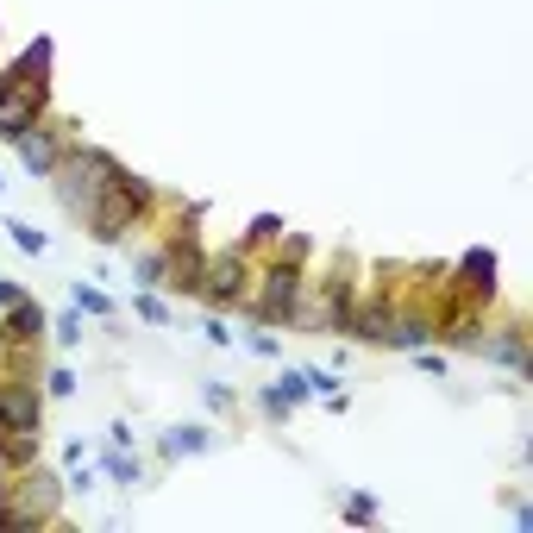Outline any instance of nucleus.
I'll list each match as a JSON object with an SVG mask.
<instances>
[{
  "mask_svg": "<svg viewBox=\"0 0 533 533\" xmlns=\"http://www.w3.org/2000/svg\"><path fill=\"white\" fill-rule=\"evenodd\" d=\"M201 333H207V345H233V333H226V320H220V308L207 314V327H201Z\"/></svg>",
  "mask_w": 533,
  "mask_h": 533,
  "instance_id": "412c9836",
  "label": "nucleus"
},
{
  "mask_svg": "<svg viewBox=\"0 0 533 533\" xmlns=\"http://www.w3.org/2000/svg\"><path fill=\"white\" fill-rule=\"evenodd\" d=\"M101 471H107L113 483H126V490H132V483H145V471H138V458H126L120 446H107V452H101Z\"/></svg>",
  "mask_w": 533,
  "mask_h": 533,
  "instance_id": "f8f14e48",
  "label": "nucleus"
},
{
  "mask_svg": "<svg viewBox=\"0 0 533 533\" xmlns=\"http://www.w3.org/2000/svg\"><path fill=\"white\" fill-rule=\"evenodd\" d=\"M201 396H207L214 414H233V389H226V383H201Z\"/></svg>",
  "mask_w": 533,
  "mask_h": 533,
  "instance_id": "6ab92c4d",
  "label": "nucleus"
},
{
  "mask_svg": "<svg viewBox=\"0 0 533 533\" xmlns=\"http://www.w3.org/2000/svg\"><path fill=\"white\" fill-rule=\"evenodd\" d=\"M51 339H57L63 352H69V345L82 339V308H69V314H57V320H51Z\"/></svg>",
  "mask_w": 533,
  "mask_h": 533,
  "instance_id": "dca6fc26",
  "label": "nucleus"
},
{
  "mask_svg": "<svg viewBox=\"0 0 533 533\" xmlns=\"http://www.w3.org/2000/svg\"><path fill=\"white\" fill-rule=\"evenodd\" d=\"M132 276L145 289H170V258H164V245L157 251H132Z\"/></svg>",
  "mask_w": 533,
  "mask_h": 533,
  "instance_id": "9d476101",
  "label": "nucleus"
},
{
  "mask_svg": "<svg viewBox=\"0 0 533 533\" xmlns=\"http://www.w3.org/2000/svg\"><path fill=\"white\" fill-rule=\"evenodd\" d=\"M132 308H138V320H151V327H170V301H164V295H151V289H145V295L132 301Z\"/></svg>",
  "mask_w": 533,
  "mask_h": 533,
  "instance_id": "4468645a",
  "label": "nucleus"
},
{
  "mask_svg": "<svg viewBox=\"0 0 533 533\" xmlns=\"http://www.w3.org/2000/svg\"><path fill=\"white\" fill-rule=\"evenodd\" d=\"M301 258H289V251H276L270 264H258L251 270V289H245V301H251V314H258V327H289V314H295V301H301Z\"/></svg>",
  "mask_w": 533,
  "mask_h": 533,
  "instance_id": "f03ea898",
  "label": "nucleus"
},
{
  "mask_svg": "<svg viewBox=\"0 0 533 533\" xmlns=\"http://www.w3.org/2000/svg\"><path fill=\"white\" fill-rule=\"evenodd\" d=\"M276 239H283V220H276V214H258L251 233H245V245H276Z\"/></svg>",
  "mask_w": 533,
  "mask_h": 533,
  "instance_id": "f3484780",
  "label": "nucleus"
},
{
  "mask_svg": "<svg viewBox=\"0 0 533 533\" xmlns=\"http://www.w3.org/2000/svg\"><path fill=\"white\" fill-rule=\"evenodd\" d=\"M69 301H76L82 314H113V295H101V289H88V283H76V289H69Z\"/></svg>",
  "mask_w": 533,
  "mask_h": 533,
  "instance_id": "2eb2a0df",
  "label": "nucleus"
},
{
  "mask_svg": "<svg viewBox=\"0 0 533 533\" xmlns=\"http://www.w3.org/2000/svg\"><path fill=\"white\" fill-rule=\"evenodd\" d=\"M308 396H314L308 377H301V370H283V377H276V383L264 389V414H289V408H301Z\"/></svg>",
  "mask_w": 533,
  "mask_h": 533,
  "instance_id": "6e6552de",
  "label": "nucleus"
},
{
  "mask_svg": "<svg viewBox=\"0 0 533 533\" xmlns=\"http://www.w3.org/2000/svg\"><path fill=\"white\" fill-rule=\"evenodd\" d=\"M69 126H57V120H38L26 138H19V170L26 176H38V182H51V170L63 164V151H69Z\"/></svg>",
  "mask_w": 533,
  "mask_h": 533,
  "instance_id": "20e7f679",
  "label": "nucleus"
},
{
  "mask_svg": "<svg viewBox=\"0 0 533 533\" xmlns=\"http://www.w3.org/2000/svg\"><path fill=\"white\" fill-rule=\"evenodd\" d=\"M490 276H496V258H490V251H465V264H458V295L490 301Z\"/></svg>",
  "mask_w": 533,
  "mask_h": 533,
  "instance_id": "0eeeda50",
  "label": "nucleus"
},
{
  "mask_svg": "<svg viewBox=\"0 0 533 533\" xmlns=\"http://www.w3.org/2000/svg\"><path fill=\"white\" fill-rule=\"evenodd\" d=\"M120 157L113 151H101V145H82V138H69V151H63V164L51 170V182H57V201H63V214L69 220H88V207H95L113 182H120Z\"/></svg>",
  "mask_w": 533,
  "mask_h": 533,
  "instance_id": "f257e3e1",
  "label": "nucleus"
},
{
  "mask_svg": "<svg viewBox=\"0 0 533 533\" xmlns=\"http://www.w3.org/2000/svg\"><path fill=\"white\" fill-rule=\"evenodd\" d=\"M439 339V314L427 308H408V314H389V339L383 345H396V352H421V345Z\"/></svg>",
  "mask_w": 533,
  "mask_h": 533,
  "instance_id": "39448f33",
  "label": "nucleus"
},
{
  "mask_svg": "<svg viewBox=\"0 0 533 533\" xmlns=\"http://www.w3.org/2000/svg\"><path fill=\"white\" fill-rule=\"evenodd\" d=\"M207 446H214V427H170L164 439H157V452H164V458H195Z\"/></svg>",
  "mask_w": 533,
  "mask_h": 533,
  "instance_id": "1a4fd4ad",
  "label": "nucleus"
},
{
  "mask_svg": "<svg viewBox=\"0 0 533 533\" xmlns=\"http://www.w3.org/2000/svg\"><path fill=\"white\" fill-rule=\"evenodd\" d=\"M245 289H251V245L214 251V258L201 264V276H195V295L207 301V308H233V301H245Z\"/></svg>",
  "mask_w": 533,
  "mask_h": 533,
  "instance_id": "7ed1b4c3",
  "label": "nucleus"
},
{
  "mask_svg": "<svg viewBox=\"0 0 533 533\" xmlns=\"http://www.w3.org/2000/svg\"><path fill=\"white\" fill-rule=\"evenodd\" d=\"M44 389H51V396H76V370H51V377H44Z\"/></svg>",
  "mask_w": 533,
  "mask_h": 533,
  "instance_id": "aec40b11",
  "label": "nucleus"
},
{
  "mask_svg": "<svg viewBox=\"0 0 533 533\" xmlns=\"http://www.w3.org/2000/svg\"><path fill=\"white\" fill-rule=\"evenodd\" d=\"M245 345H251V352H258V358H283V345H276V339H270V333H251V339H245Z\"/></svg>",
  "mask_w": 533,
  "mask_h": 533,
  "instance_id": "5701e85b",
  "label": "nucleus"
},
{
  "mask_svg": "<svg viewBox=\"0 0 533 533\" xmlns=\"http://www.w3.org/2000/svg\"><path fill=\"white\" fill-rule=\"evenodd\" d=\"M477 352H483V364L527 370V333H521V320H508V327H496L490 339H477Z\"/></svg>",
  "mask_w": 533,
  "mask_h": 533,
  "instance_id": "423d86ee",
  "label": "nucleus"
},
{
  "mask_svg": "<svg viewBox=\"0 0 533 533\" xmlns=\"http://www.w3.org/2000/svg\"><path fill=\"white\" fill-rule=\"evenodd\" d=\"M19 76H26L32 88H44V69H51V38H38V44H26V57L13 63Z\"/></svg>",
  "mask_w": 533,
  "mask_h": 533,
  "instance_id": "9b49d317",
  "label": "nucleus"
},
{
  "mask_svg": "<svg viewBox=\"0 0 533 533\" xmlns=\"http://www.w3.org/2000/svg\"><path fill=\"white\" fill-rule=\"evenodd\" d=\"M345 521L370 527V521H377V502H370V496H345Z\"/></svg>",
  "mask_w": 533,
  "mask_h": 533,
  "instance_id": "a211bd4d",
  "label": "nucleus"
},
{
  "mask_svg": "<svg viewBox=\"0 0 533 533\" xmlns=\"http://www.w3.org/2000/svg\"><path fill=\"white\" fill-rule=\"evenodd\" d=\"M7 233H13L19 251H32V258H44V251H51V239H44L38 226H26V220H7Z\"/></svg>",
  "mask_w": 533,
  "mask_h": 533,
  "instance_id": "ddd939ff",
  "label": "nucleus"
},
{
  "mask_svg": "<svg viewBox=\"0 0 533 533\" xmlns=\"http://www.w3.org/2000/svg\"><path fill=\"white\" fill-rule=\"evenodd\" d=\"M107 446H120V452H126V446H132V427H126V421H113V427H107Z\"/></svg>",
  "mask_w": 533,
  "mask_h": 533,
  "instance_id": "b1692460",
  "label": "nucleus"
},
{
  "mask_svg": "<svg viewBox=\"0 0 533 533\" xmlns=\"http://www.w3.org/2000/svg\"><path fill=\"white\" fill-rule=\"evenodd\" d=\"M414 364H421V370H427V377H446V358H439V352H433V345H421V352H414Z\"/></svg>",
  "mask_w": 533,
  "mask_h": 533,
  "instance_id": "4be33fe9",
  "label": "nucleus"
}]
</instances>
